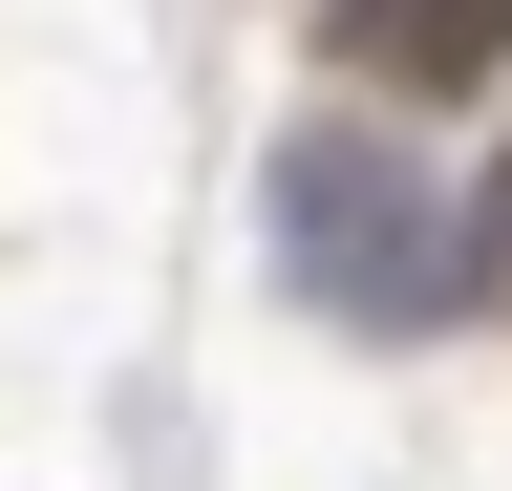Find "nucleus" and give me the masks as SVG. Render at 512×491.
Wrapping results in <instances>:
<instances>
[{"instance_id": "1", "label": "nucleus", "mask_w": 512, "mask_h": 491, "mask_svg": "<svg viewBox=\"0 0 512 491\" xmlns=\"http://www.w3.org/2000/svg\"><path fill=\"white\" fill-rule=\"evenodd\" d=\"M278 278L320 299V321L406 342V321H448V299H470V214H448L427 171L363 129V107H320V129H278Z\"/></svg>"}, {"instance_id": "3", "label": "nucleus", "mask_w": 512, "mask_h": 491, "mask_svg": "<svg viewBox=\"0 0 512 491\" xmlns=\"http://www.w3.org/2000/svg\"><path fill=\"white\" fill-rule=\"evenodd\" d=\"M470 278H512V171H491V193H470Z\"/></svg>"}, {"instance_id": "2", "label": "nucleus", "mask_w": 512, "mask_h": 491, "mask_svg": "<svg viewBox=\"0 0 512 491\" xmlns=\"http://www.w3.org/2000/svg\"><path fill=\"white\" fill-rule=\"evenodd\" d=\"M320 43H342L384 107H470V86H512V0H320Z\"/></svg>"}]
</instances>
